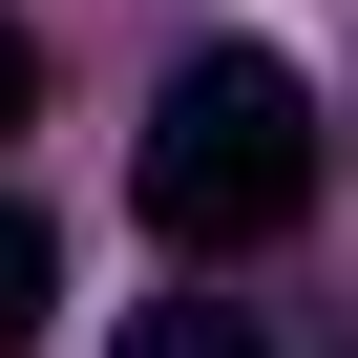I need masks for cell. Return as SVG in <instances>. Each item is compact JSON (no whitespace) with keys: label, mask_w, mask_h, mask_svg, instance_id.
Masks as SVG:
<instances>
[{"label":"cell","mask_w":358,"mask_h":358,"mask_svg":"<svg viewBox=\"0 0 358 358\" xmlns=\"http://www.w3.org/2000/svg\"><path fill=\"white\" fill-rule=\"evenodd\" d=\"M127 358H274V337H253L232 295H148V316H127Z\"/></svg>","instance_id":"7a4b0ae2"},{"label":"cell","mask_w":358,"mask_h":358,"mask_svg":"<svg viewBox=\"0 0 358 358\" xmlns=\"http://www.w3.org/2000/svg\"><path fill=\"white\" fill-rule=\"evenodd\" d=\"M0 127H43V43H22V22H0Z\"/></svg>","instance_id":"277c9868"},{"label":"cell","mask_w":358,"mask_h":358,"mask_svg":"<svg viewBox=\"0 0 358 358\" xmlns=\"http://www.w3.org/2000/svg\"><path fill=\"white\" fill-rule=\"evenodd\" d=\"M43 295H64V253H43V211H0V358L43 337Z\"/></svg>","instance_id":"3957f363"},{"label":"cell","mask_w":358,"mask_h":358,"mask_svg":"<svg viewBox=\"0 0 358 358\" xmlns=\"http://www.w3.org/2000/svg\"><path fill=\"white\" fill-rule=\"evenodd\" d=\"M295 211H316V85L274 43L169 64V106H148V232L169 253H274Z\"/></svg>","instance_id":"6da1fadb"}]
</instances>
